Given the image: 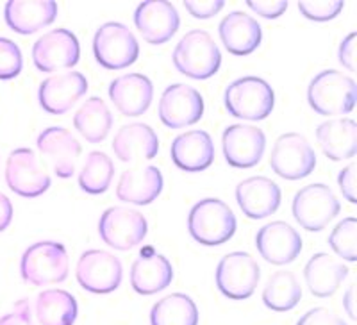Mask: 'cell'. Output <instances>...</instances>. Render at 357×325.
Wrapping results in <instances>:
<instances>
[{
  "label": "cell",
  "instance_id": "obj_21",
  "mask_svg": "<svg viewBox=\"0 0 357 325\" xmlns=\"http://www.w3.org/2000/svg\"><path fill=\"white\" fill-rule=\"evenodd\" d=\"M109 98L123 116H139L145 113L154 98L152 81L143 73H126L109 84Z\"/></svg>",
  "mask_w": 357,
  "mask_h": 325
},
{
  "label": "cell",
  "instance_id": "obj_26",
  "mask_svg": "<svg viewBox=\"0 0 357 325\" xmlns=\"http://www.w3.org/2000/svg\"><path fill=\"white\" fill-rule=\"evenodd\" d=\"M218 34L223 47L234 56H248L263 40V31L256 18L243 11H232L218 25Z\"/></svg>",
  "mask_w": 357,
  "mask_h": 325
},
{
  "label": "cell",
  "instance_id": "obj_3",
  "mask_svg": "<svg viewBox=\"0 0 357 325\" xmlns=\"http://www.w3.org/2000/svg\"><path fill=\"white\" fill-rule=\"evenodd\" d=\"M191 238L206 247H218L236 232V216L220 199H204L191 208L188 216Z\"/></svg>",
  "mask_w": 357,
  "mask_h": 325
},
{
  "label": "cell",
  "instance_id": "obj_23",
  "mask_svg": "<svg viewBox=\"0 0 357 325\" xmlns=\"http://www.w3.org/2000/svg\"><path fill=\"white\" fill-rule=\"evenodd\" d=\"M162 174L152 165H138L120 175L116 186V197L122 202L134 206H146L154 202L162 191Z\"/></svg>",
  "mask_w": 357,
  "mask_h": 325
},
{
  "label": "cell",
  "instance_id": "obj_38",
  "mask_svg": "<svg viewBox=\"0 0 357 325\" xmlns=\"http://www.w3.org/2000/svg\"><path fill=\"white\" fill-rule=\"evenodd\" d=\"M296 325H347V322L337 317L331 309L314 308L309 309L305 315H302Z\"/></svg>",
  "mask_w": 357,
  "mask_h": 325
},
{
  "label": "cell",
  "instance_id": "obj_1",
  "mask_svg": "<svg viewBox=\"0 0 357 325\" xmlns=\"http://www.w3.org/2000/svg\"><path fill=\"white\" fill-rule=\"evenodd\" d=\"M307 102L321 116L347 114L356 106L357 84L350 75L337 70H324L309 82Z\"/></svg>",
  "mask_w": 357,
  "mask_h": 325
},
{
  "label": "cell",
  "instance_id": "obj_37",
  "mask_svg": "<svg viewBox=\"0 0 357 325\" xmlns=\"http://www.w3.org/2000/svg\"><path fill=\"white\" fill-rule=\"evenodd\" d=\"M345 8L343 0H304L298 2V11L304 15L307 20L314 22H329L336 18Z\"/></svg>",
  "mask_w": 357,
  "mask_h": 325
},
{
  "label": "cell",
  "instance_id": "obj_18",
  "mask_svg": "<svg viewBox=\"0 0 357 325\" xmlns=\"http://www.w3.org/2000/svg\"><path fill=\"white\" fill-rule=\"evenodd\" d=\"M88 91V81L81 72L56 73L45 79L38 90L40 106L50 114H65Z\"/></svg>",
  "mask_w": 357,
  "mask_h": 325
},
{
  "label": "cell",
  "instance_id": "obj_34",
  "mask_svg": "<svg viewBox=\"0 0 357 325\" xmlns=\"http://www.w3.org/2000/svg\"><path fill=\"white\" fill-rule=\"evenodd\" d=\"M114 177V162L106 152L93 151L86 158L84 167L79 174V186L89 195H100L107 191Z\"/></svg>",
  "mask_w": 357,
  "mask_h": 325
},
{
  "label": "cell",
  "instance_id": "obj_25",
  "mask_svg": "<svg viewBox=\"0 0 357 325\" xmlns=\"http://www.w3.org/2000/svg\"><path fill=\"white\" fill-rule=\"evenodd\" d=\"M113 151L122 162L149 161L158 156L159 138L146 123H127L114 136Z\"/></svg>",
  "mask_w": 357,
  "mask_h": 325
},
{
  "label": "cell",
  "instance_id": "obj_20",
  "mask_svg": "<svg viewBox=\"0 0 357 325\" xmlns=\"http://www.w3.org/2000/svg\"><path fill=\"white\" fill-rule=\"evenodd\" d=\"M280 199L282 193L279 184L263 175L248 177L236 186L238 206L250 220H261L273 215L279 209Z\"/></svg>",
  "mask_w": 357,
  "mask_h": 325
},
{
  "label": "cell",
  "instance_id": "obj_24",
  "mask_svg": "<svg viewBox=\"0 0 357 325\" xmlns=\"http://www.w3.org/2000/svg\"><path fill=\"white\" fill-rule=\"evenodd\" d=\"M54 0H9L4 8L6 24L18 34H34L57 18Z\"/></svg>",
  "mask_w": 357,
  "mask_h": 325
},
{
  "label": "cell",
  "instance_id": "obj_14",
  "mask_svg": "<svg viewBox=\"0 0 357 325\" xmlns=\"http://www.w3.org/2000/svg\"><path fill=\"white\" fill-rule=\"evenodd\" d=\"M223 156L234 168H252L259 165L266 149V136L256 126L234 123L223 130Z\"/></svg>",
  "mask_w": 357,
  "mask_h": 325
},
{
  "label": "cell",
  "instance_id": "obj_32",
  "mask_svg": "<svg viewBox=\"0 0 357 325\" xmlns=\"http://www.w3.org/2000/svg\"><path fill=\"white\" fill-rule=\"evenodd\" d=\"M302 298V288L295 273L279 270L272 273L263 288V302L268 309L277 313H286L298 305Z\"/></svg>",
  "mask_w": 357,
  "mask_h": 325
},
{
  "label": "cell",
  "instance_id": "obj_12",
  "mask_svg": "<svg viewBox=\"0 0 357 325\" xmlns=\"http://www.w3.org/2000/svg\"><path fill=\"white\" fill-rule=\"evenodd\" d=\"M81 47L77 36L68 29L45 33L33 45V61L40 72L54 73L72 68L79 63Z\"/></svg>",
  "mask_w": 357,
  "mask_h": 325
},
{
  "label": "cell",
  "instance_id": "obj_28",
  "mask_svg": "<svg viewBox=\"0 0 357 325\" xmlns=\"http://www.w3.org/2000/svg\"><path fill=\"white\" fill-rule=\"evenodd\" d=\"M349 275V266L325 252H318L307 261L304 279L311 295L318 298L333 297Z\"/></svg>",
  "mask_w": 357,
  "mask_h": 325
},
{
  "label": "cell",
  "instance_id": "obj_30",
  "mask_svg": "<svg viewBox=\"0 0 357 325\" xmlns=\"http://www.w3.org/2000/svg\"><path fill=\"white\" fill-rule=\"evenodd\" d=\"M79 305L66 289H45L36 298V318L41 325H73Z\"/></svg>",
  "mask_w": 357,
  "mask_h": 325
},
{
  "label": "cell",
  "instance_id": "obj_42",
  "mask_svg": "<svg viewBox=\"0 0 357 325\" xmlns=\"http://www.w3.org/2000/svg\"><path fill=\"white\" fill-rule=\"evenodd\" d=\"M356 172L357 165L350 162L349 167L343 168L337 175V184H340L341 193L350 204H356Z\"/></svg>",
  "mask_w": 357,
  "mask_h": 325
},
{
  "label": "cell",
  "instance_id": "obj_16",
  "mask_svg": "<svg viewBox=\"0 0 357 325\" xmlns=\"http://www.w3.org/2000/svg\"><path fill=\"white\" fill-rule=\"evenodd\" d=\"M134 24L143 40L151 45H162L178 31L181 18L175 6L167 0L142 2L134 11Z\"/></svg>",
  "mask_w": 357,
  "mask_h": 325
},
{
  "label": "cell",
  "instance_id": "obj_39",
  "mask_svg": "<svg viewBox=\"0 0 357 325\" xmlns=\"http://www.w3.org/2000/svg\"><path fill=\"white\" fill-rule=\"evenodd\" d=\"M225 2L223 0H206V2H199V0H186L184 2V8L190 13L193 18H199V20H206V18H211L215 15H218L223 9Z\"/></svg>",
  "mask_w": 357,
  "mask_h": 325
},
{
  "label": "cell",
  "instance_id": "obj_19",
  "mask_svg": "<svg viewBox=\"0 0 357 325\" xmlns=\"http://www.w3.org/2000/svg\"><path fill=\"white\" fill-rule=\"evenodd\" d=\"M257 252L272 264L293 263L302 252V238L289 224L277 220L263 225L256 234Z\"/></svg>",
  "mask_w": 357,
  "mask_h": 325
},
{
  "label": "cell",
  "instance_id": "obj_29",
  "mask_svg": "<svg viewBox=\"0 0 357 325\" xmlns=\"http://www.w3.org/2000/svg\"><path fill=\"white\" fill-rule=\"evenodd\" d=\"M174 280V266L161 254H142L130 269V286L139 295L162 292Z\"/></svg>",
  "mask_w": 357,
  "mask_h": 325
},
{
  "label": "cell",
  "instance_id": "obj_13",
  "mask_svg": "<svg viewBox=\"0 0 357 325\" xmlns=\"http://www.w3.org/2000/svg\"><path fill=\"white\" fill-rule=\"evenodd\" d=\"M6 183L17 195L34 199L50 188V175L31 149H15L6 161Z\"/></svg>",
  "mask_w": 357,
  "mask_h": 325
},
{
  "label": "cell",
  "instance_id": "obj_27",
  "mask_svg": "<svg viewBox=\"0 0 357 325\" xmlns=\"http://www.w3.org/2000/svg\"><path fill=\"white\" fill-rule=\"evenodd\" d=\"M317 142L331 161L352 159L357 152V123L352 118H331L317 127Z\"/></svg>",
  "mask_w": 357,
  "mask_h": 325
},
{
  "label": "cell",
  "instance_id": "obj_10",
  "mask_svg": "<svg viewBox=\"0 0 357 325\" xmlns=\"http://www.w3.org/2000/svg\"><path fill=\"white\" fill-rule=\"evenodd\" d=\"M149 225L143 213L126 206L106 209L98 220L102 241L114 250H130L145 240Z\"/></svg>",
  "mask_w": 357,
  "mask_h": 325
},
{
  "label": "cell",
  "instance_id": "obj_9",
  "mask_svg": "<svg viewBox=\"0 0 357 325\" xmlns=\"http://www.w3.org/2000/svg\"><path fill=\"white\" fill-rule=\"evenodd\" d=\"M273 174L282 179L298 181L311 175L317 168V154L307 138L298 133H286L277 138L270 154Z\"/></svg>",
  "mask_w": 357,
  "mask_h": 325
},
{
  "label": "cell",
  "instance_id": "obj_7",
  "mask_svg": "<svg viewBox=\"0 0 357 325\" xmlns=\"http://www.w3.org/2000/svg\"><path fill=\"white\" fill-rule=\"evenodd\" d=\"M93 54L104 68L123 70L138 59L139 43L127 25L107 22L95 33Z\"/></svg>",
  "mask_w": 357,
  "mask_h": 325
},
{
  "label": "cell",
  "instance_id": "obj_15",
  "mask_svg": "<svg viewBox=\"0 0 357 325\" xmlns=\"http://www.w3.org/2000/svg\"><path fill=\"white\" fill-rule=\"evenodd\" d=\"M204 114V98L200 91L188 84H172L162 91L159 100V118L170 129L193 126Z\"/></svg>",
  "mask_w": 357,
  "mask_h": 325
},
{
  "label": "cell",
  "instance_id": "obj_43",
  "mask_svg": "<svg viewBox=\"0 0 357 325\" xmlns=\"http://www.w3.org/2000/svg\"><path fill=\"white\" fill-rule=\"evenodd\" d=\"M337 57H340V63L347 70L356 72V33H350L345 40L341 41Z\"/></svg>",
  "mask_w": 357,
  "mask_h": 325
},
{
  "label": "cell",
  "instance_id": "obj_35",
  "mask_svg": "<svg viewBox=\"0 0 357 325\" xmlns=\"http://www.w3.org/2000/svg\"><path fill=\"white\" fill-rule=\"evenodd\" d=\"M356 232H357V220L354 216L343 218L336 227L333 229L329 236V245L334 252L341 257V259L354 261L357 259L356 256Z\"/></svg>",
  "mask_w": 357,
  "mask_h": 325
},
{
  "label": "cell",
  "instance_id": "obj_36",
  "mask_svg": "<svg viewBox=\"0 0 357 325\" xmlns=\"http://www.w3.org/2000/svg\"><path fill=\"white\" fill-rule=\"evenodd\" d=\"M24 57L20 47L8 38H0V81H9L20 75Z\"/></svg>",
  "mask_w": 357,
  "mask_h": 325
},
{
  "label": "cell",
  "instance_id": "obj_31",
  "mask_svg": "<svg viewBox=\"0 0 357 325\" xmlns=\"http://www.w3.org/2000/svg\"><path fill=\"white\" fill-rule=\"evenodd\" d=\"M73 126L89 143H100L113 127V114L100 97H89L73 116Z\"/></svg>",
  "mask_w": 357,
  "mask_h": 325
},
{
  "label": "cell",
  "instance_id": "obj_8",
  "mask_svg": "<svg viewBox=\"0 0 357 325\" xmlns=\"http://www.w3.org/2000/svg\"><path fill=\"white\" fill-rule=\"evenodd\" d=\"M216 288L232 301H245L256 292L261 279L257 261L247 252H231L220 259L216 266Z\"/></svg>",
  "mask_w": 357,
  "mask_h": 325
},
{
  "label": "cell",
  "instance_id": "obj_44",
  "mask_svg": "<svg viewBox=\"0 0 357 325\" xmlns=\"http://www.w3.org/2000/svg\"><path fill=\"white\" fill-rule=\"evenodd\" d=\"M13 220V204L4 193H0V232L9 227Z\"/></svg>",
  "mask_w": 357,
  "mask_h": 325
},
{
  "label": "cell",
  "instance_id": "obj_33",
  "mask_svg": "<svg viewBox=\"0 0 357 325\" xmlns=\"http://www.w3.org/2000/svg\"><path fill=\"white\" fill-rule=\"evenodd\" d=\"M199 308L184 293H172L151 309V325H199Z\"/></svg>",
  "mask_w": 357,
  "mask_h": 325
},
{
  "label": "cell",
  "instance_id": "obj_5",
  "mask_svg": "<svg viewBox=\"0 0 357 325\" xmlns=\"http://www.w3.org/2000/svg\"><path fill=\"white\" fill-rule=\"evenodd\" d=\"M68 252L57 241H38L24 252L20 273L25 282L33 286H50L68 277Z\"/></svg>",
  "mask_w": 357,
  "mask_h": 325
},
{
  "label": "cell",
  "instance_id": "obj_45",
  "mask_svg": "<svg viewBox=\"0 0 357 325\" xmlns=\"http://www.w3.org/2000/svg\"><path fill=\"white\" fill-rule=\"evenodd\" d=\"M354 305H356V285H350L349 289H347V293L343 295V308H345L350 320H356L357 318Z\"/></svg>",
  "mask_w": 357,
  "mask_h": 325
},
{
  "label": "cell",
  "instance_id": "obj_17",
  "mask_svg": "<svg viewBox=\"0 0 357 325\" xmlns=\"http://www.w3.org/2000/svg\"><path fill=\"white\" fill-rule=\"evenodd\" d=\"M38 151L50 162L54 174L61 179H70L75 174L82 146L77 138L65 127H47L38 136Z\"/></svg>",
  "mask_w": 357,
  "mask_h": 325
},
{
  "label": "cell",
  "instance_id": "obj_4",
  "mask_svg": "<svg viewBox=\"0 0 357 325\" xmlns=\"http://www.w3.org/2000/svg\"><path fill=\"white\" fill-rule=\"evenodd\" d=\"M223 102L231 116L257 122L270 116L275 106V93L264 79L248 75L227 86Z\"/></svg>",
  "mask_w": 357,
  "mask_h": 325
},
{
  "label": "cell",
  "instance_id": "obj_2",
  "mask_svg": "<svg viewBox=\"0 0 357 325\" xmlns=\"http://www.w3.org/2000/svg\"><path fill=\"white\" fill-rule=\"evenodd\" d=\"M174 65L186 77L204 81L213 77L222 65V52L213 36L202 29H193L181 38L174 50Z\"/></svg>",
  "mask_w": 357,
  "mask_h": 325
},
{
  "label": "cell",
  "instance_id": "obj_6",
  "mask_svg": "<svg viewBox=\"0 0 357 325\" xmlns=\"http://www.w3.org/2000/svg\"><path fill=\"white\" fill-rule=\"evenodd\" d=\"M340 209L341 204L334 191L321 183L301 188L291 204L295 220L309 232L324 231L340 215Z\"/></svg>",
  "mask_w": 357,
  "mask_h": 325
},
{
  "label": "cell",
  "instance_id": "obj_22",
  "mask_svg": "<svg viewBox=\"0 0 357 325\" xmlns=\"http://www.w3.org/2000/svg\"><path fill=\"white\" fill-rule=\"evenodd\" d=\"M170 156L175 167L195 174V172H202L213 165L215 143L206 130H186L172 142Z\"/></svg>",
  "mask_w": 357,
  "mask_h": 325
},
{
  "label": "cell",
  "instance_id": "obj_11",
  "mask_svg": "<svg viewBox=\"0 0 357 325\" xmlns=\"http://www.w3.org/2000/svg\"><path fill=\"white\" fill-rule=\"evenodd\" d=\"M75 277L86 292L97 295L113 293L122 285V261L107 250H86L77 261Z\"/></svg>",
  "mask_w": 357,
  "mask_h": 325
},
{
  "label": "cell",
  "instance_id": "obj_41",
  "mask_svg": "<svg viewBox=\"0 0 357 325\" xmlns=\"http://www.w3.org/2000/svg\"><path fill=\"white\" fill-rule=\"evenodd\" d=\"M0 325H34L31 304H29L27 298L18 301L11 313L0 317Z\"/></svg>",
  "mask_w": 357,
  "mask_h": 325
},
{
  "label": "cell",
  "instance_id": "obj_40",
  "mask_svg": "<svg viewBox=\"0 0 357 325\" xmlns=\"http://www.w3.org/2000/svg\"><path fill=\"white\" fill-rule=\"evenodd\" d=\"M247 6L252 11L257 13L259 17L268 18V20H275L288 9L286 0H272V2H268V0H248Z\"/></svg>",
  "mask_w": 357,
  "mask_h": 325
}]
</instances>
